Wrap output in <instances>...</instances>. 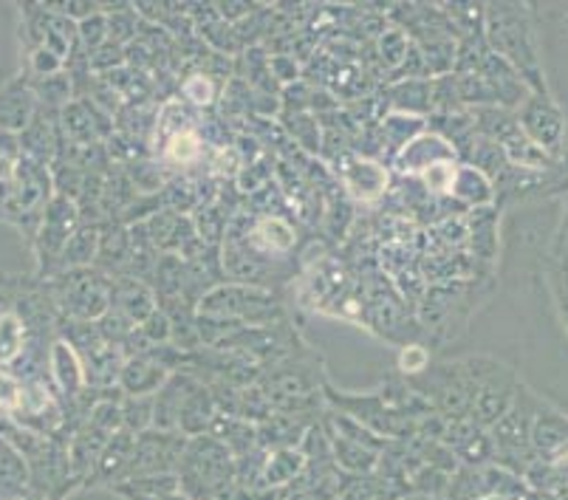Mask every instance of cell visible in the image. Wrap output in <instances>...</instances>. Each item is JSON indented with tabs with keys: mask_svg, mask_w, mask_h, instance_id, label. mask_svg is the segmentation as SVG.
<instances>
[{
	"mask_svg": "<svg viewBox=\"0 0 568 500\" xmlns=\"http://www.w3.org/2000/svg\"><path fill=\"white\" fill-rule=\"evenodd\" d=\"M484 40L489 51L506 60L529 85L531 94H546L544 63L537 51L535 14L529 3H487L484 9Z\"/></svg>",
	"mask_w": 568,
	"mask_h": 500,
	"instance_id": "1",
	"label": "cell"
},
{
	"mask_svg": "<svg viewBox=\"0 0 568 500\" xmlns=\"http://www.w3.org/2000/svg\"><path fill=\"white\" fill-rule=\"evenodd\" d=\"M464 374L469 381V405L467 419L481 430H489L500 416L509 410L520 379L509 365L493 357H469L464 359Z\"/></svg>",
	"mask_w": 568,
	"mask_h": 500,
	"instance_id": "2",
	"label": "cell"
},
{
	"mask_svg": "<svg viewBox=\"0 0 568 500\" xmlns=\"http://www.w3.org/2000/svg\"><path fill=\"white\" fill-rule=\"evenodd\" d=\"M43 292L49 294L51 306L60 317L77 323H100L111 308V277L94 266L45 277Z\"/></svg>",
	"mask_w": 568,
	"mask_h": 500,
	"instance_id": "3",
	"label": "cell"
},
{
	"mask_svg": "<svg viewBox=\"0 0 568 500\" xmlns=\"http://www.w3.org/2000/svg\"><path fill=\"white\" fill-rule=\"evenodd\" d=\"M540 405H544V399L520 381L509 410L489 427V436H493L495 445V467L509 469L513 476L524 478L526 467L535 461L531 425H535V416L540 410Z\"/></svg>",
	"mask_w": 568,
	"mask_h": 500,
	"instance_id": "4",
	"label": "cell"
},
{
	"mask_svg": "<svg viewBox=\"0 0 568 500\" xmlns=\"http://www.w3.org/2000/svg\"><path fill=\"white\" fill-rule=\"evenodd\" d=\"M80 210L77 201L65 198V195H51L45 204V213L40 218L38 232H34V252H38V266L40 275L49 277L54 272L57 261L63 255L65 244L71 241L77 229H80Z\"/></svg>",
	"mask_w": 568,
	"mask_h": 500,
	"instance_id": "5",
	"label": "cell"
},
{
	"mask_svg": "<svg viewBox=\"0 0 568 500\" xmlns=\"http://www.w3.org/2000/svg\"><path fill=\"white\" fill-rule=\"evenodd\" d=\"M518 125L540 151L549 153L551 159L560 162L566 153V113L557 105L555 96L546 94H529L524 105L518 108Z\"/></svg>",
	"mask_w": 568,
	"mask_h": 500,
	"instance_id": "6",
	"label": "cell"
},
{
	"mask_svg": "<svg viewBox=\"0 0 568 500\" xmlns=\"http://www.w3.org/2000/svg\"><path fill=\"white\" fill-rule=\"evenodd\" d=\"M187 447V436L182 432H164V430H144L133 441L131 467H128L125 481L142 476H162V472H175L182 452Z\"/></svg>",
	"mask_w": 568,
	"mask_h": 500,
	"instance_id": "7",
	"label": "cell"
},
{
	"mask_svg": "<svg viewBox=\"0 0 568 500\" xmlns=\"http://www.w3.org/2000/svg\"><path fill=\"white\" fill-rule=\"evenodd\" d=\"M49 379L57 399L63 401L65 414H74L77 401L88 390V379L80 354L63 337H54V343L49 348Z\"/></svg>",
	"mask_w": 568,
	"mask_h": 500,
	"instance_id": "8",
	"label": "cell"
},
{
	"mask_svg": "<svg viewBox=\"0 0 568 500\" xmlns=\"http://www.w3.org/2000/svg\"><path fill=\"white\" fill-rule=\"evenodd\" d=\"M343 167H339V178L345 184V193L356 201H379L382 195L390 187V173H387L385 164L379 159L356 156V153H343L337 159Z\"/></svg>",
	"mask_w": 568,
	"mask_h": 500,
	"instance_id": "9",
	"label": "cell"
},
{
	"mask_svg": "<svg viewBox=\"0 0 568 500\" xmlns=\"http://www.w3.org/2000/svg\"><path fill=\"white\" fill-rule=\"evenodd\" d=\"M444 162H458L456 147H453L447 139H442L438 133L430 131H425L422 136L413 139L410 144H405V147L394 156L396 170H399L402 175H416V178Z\"/></svg>",
	"mask_w": 568,
	"mask_h": 500,
	"instance_id": "10",
	"label": "cell"
},
{
	"mask_svg": "<svg viewBox=\"0 0 568 500\" xmlns=\"http://www.w3.org/2000/svg\"><path fill=\"white\" fill-rule=\"evenodd\" d=\"M156 308V292L151 283L136 277H111V312L125 319L128 326L139 328Z\"/></svg>",
	"mask_w": 568,
	"mask_h": 500,
	"instance_id": "11",
	"label": "cell"
},
{
	"mask_svg": "<svg viewBox=\"0 0 568 500\" xmlns=\"http://www.w3.org/2000/svg\"><path fill=\"white\" fill-rule=\"evenodd\" d=\"M40 102L34 96L32 82L12 80L0 88V131L23 133L34 120Z\"/></svg>",
	"mask_w": 568,
	"mask_h": 500,
	"instance_id": "12",
	"label": "cell"
},
{
	"mask_svg": "<svg viewBox=\"0 0 568 500\" xmlns=\"http://www.w3.org/2000/svg\"><path fill=\"white\" fill-rule=\"evenodd\" d=\"M128 266H131V229L119 221L100 224L94 269H100L108 277H125Z\"/></svg>",
	"mask_w": 568,
	"mask_h": 500,
	"instance_id": "13",
	"label": "cell"
},
{
	"mask_svg": "<svg viewBox=\"0 0 568 500\" xmlns=\"http://www.w3.org/2000/svg\"><path fill=\"white\" fill-rule=\"evenodd\" d=\"M168 379L170 370L159 365L153 357H131L122 365L116 388L128 399H139V396H156Z\"/></svg>",
	"mask_w": 568,
	"mask_h": 500,
	"instance_id": "14",
	"label": "cell"
},
{
	"mask_svg": "<svg viewBox=\"0 0 568 500\" xmlns=\"http://www.w3.org/2000/svg\"><path fill=\"white\" fill-rule=\"evenodd\" d=\"M385 111L407 113V116H422L427 120L433 113V80H402L387 88V96H382Z\"/></svg>",
	"mask_w": 568,
	"mask_h": 500,
	"instance_id": "15",
	"label": "cell"
},
{
	"mask_svg": "<svg viewBox=\"0 0 568 500\" xmlns=\"http://www.w3.org/2000/svg\"><path fill=\"white\" fill-rule=\"evenodd\" d=\"M215 416H219V405H215L213 390L206 388L204 381H195V388L187 394L182 414H179V432L187 438L206 436Z\"/></svg>",
	"mask_w": 568,
	"mask_h": 500,
	"instance_id": "16",
	"label": "cell"
},
{
	"mask_svg": "<svg viewBox=\"0 0 568 500\" xmlns=\"http://www.w3.org/2000/svg\"><path fill=\"white\" fill-rule=\"evenodd\" d=\"M568 445V414L551 407L549 401L540 405L535 416V425H531V450L535 458H544L557 452L560 447Z\"/></svg>",
	"mask_w": 568,
	"mask_h": 500,
	"instance_id": "17",
	"label": "cell"
},
{
	"mask_svg": "<svg viewBox=\"0 0 568 500\" xmlns=\"http://www.w3.org/2000/svg\"><path fill=\"white\" fill-rule=\"evenodd\" d=\"M450 195L456 198L458 207L467 210H487L495 204V187L481 170L469 167V164L458 162L456 178H453Z\"/></svg>",
	"mask_w": 568,
	"mask_h": 500,
	"instance_id": "18",
	"label": "cell"
},
{
	"mask_svg": "<svg viewBox=\"0 0 568 500\" xmlns=\"http://www.w3.org/2000/svg\"><path fill=\"white\" fill-rule=\"evenodd\" d=\"M97 246H100V224H80V229L71 235V241L65 244L63 255H60V261H57L51 275H57V272L88 269V266H94Z\"/></svg>",
	"mask_w": 568,
	"mask_h": 500,
	"instance_id": "19",
	"label": "cell"
},
{
	"mask_svg": "<svg viewBox=\"0 0 568 500\" xmlns=\"http://www.w3.org/2000/svg\"><path fill=\"white\" fill-rule=\"evenodd\" d=\"M328 436V445H332V458L339 469L351 472V476H368L379 467V452L368 450L363 445H354L348 438L332 436V432H325Z\"/></svg>",
	"mask_w": 568,
	"mask_h": 500,
	"instance_id": "20",
	"label": "cell"
},
{
	"mask_svg": "<svg viewBox=\"0 0 568 500\" xmlns=\"http://www.w3.org/2000/svg\"><path fill=\"white\" fill-rule=\"evenodd\" d=\"M425 131H427V120H422V116H407V113H385V116H382V125H379V142L385 144L387 151H390V156H396V153H399L405 144H410L413 139L422 136Z\"/></svg>",
	"mask_w": 568,
	"mask_h": 500,
	"instance_id": "21",
	"label": "cell"
},
{
	"mask_svg": "<svg viewBox=\"0 0 568 500\" xmlns=\"http://www.w3.org/2000/svg\"><path fill=\"white\" fill-rule=\"evenodd\" d=\"M303 469H306V456L301 450H275L268 452L266 463H263L261 481L263 487H283V483L297 481Z\"/></svg>",
	"mask_w": 568,
	"mask_h": 500,
	"instance_id": "22",
	"label": "cell"
},
{
	"mask_svg": "<svg viewBox=\"0 0 568 500\" xmlns=\"http://www.w3.org/2000/svg\"><path fill=\"white\" fill-rule=\"evenodd\" d=\"M29 469L7 438L0 436V494H29Z\"/></svg>",
	"mask_w": 568,
	"mask_h": 500,
	"instance_id": "23",
	"label": "cell"
},
{
	"mask_svg": "<svg viewBox=\"0 0 568 500\" xmlns=\"http://www.w3.org/2000/svg\"><path fill=\"white\" fill-rule=\"evenodd\" d=\"M179 94L187 108L195 111H204V108H213L221 96V85L213 80L210 71H193V74L184 76V82L179 85Z\"/></svg>",
	"mask_w": 568,
	"mask_h": 500,
	"instance_id": "24",
	"label": "cell"
},
{
	"mask_svg": "<svg viewBox=\"0 0 568 500\" xmlns=\"http://www.w3.org/2000/svg\"><path fill=\"white\" fill-rule=\"evenodd\" d=\"M410 38L402 32L399 25H396V29H385V32L379 34V40H376V57H379V63L385 65V71L394 74V71L405 63L407 54H410Z\"/></svg>",
	"mask_w": 568,
	"mask_h": 500,
	"instance_id": "25",
	"label": "cell"
},
{
	"mask_svg": "<svg viewBox=\"0 0 568 500\" xmlns=\"http://www.w3.org/2000/svg\"><path fill=\"white\" fill-rule=\"evenodd\" d=\"M153 427V396H139V399H122V430L139 432Z\"/></svg>",
	"mask_w": 568,
	"mask_h": 500,
	"instance_id": "26",
	"label": "cell"
},
{
	"mask_svg": "<svg viewBox=\"0 0 568 500\" xmlns=\"http://www.w3.org/2000/svg\"><path fill=\"white\" fill-rule=\"evenodd\" d=\"M77 38H80L82 54H94L102 43H108V18L105 12H97L91 18H85L82 23H77Z\"/></svg>",
	"mask_w": 568,
	"mask_h": 500,
	"instance_id": "27",
	"label": "cell"
},
{
	"mask_svg": "<svg viewBox=\"0 0 568 500\" xmlns=\"http://www.w3.org/2000/svg\"><path fill=\"white\" fill-rule=\"evenodd\" d=\"M456 167H458V162H444V164H436V167H430L427 173L418 175V178H422V187H425V193L430 195V198H438V195H450L453 178H456Z\"/></svg>",
	"mask_w": 568,
	"mask_h": 500,
	"instance_id": "28",
	"label": "cell"
},
{
	"mask_svg": "<svg viewBox=\"0 0 568 500\" xmlns=\"http://www.w3.org/2000/svg\"><path fill=\"white\" fill-rule=\"evenodd\" d=\"M399 370L410 376V379L413 376L427 374V370H430V350L418 343L405 345V348L399 350Z\"/></svg>",
	"mask_w": 568,
	"mask_h": 500,
	"instance_id": "29",
	"label": "cell"
},
{
	"mask_svg": "<svg viewBox=\"0 0 568 500\" xmlns=\"http://www.w3.org/2000/svg\"><path fill=\"white\" fill-rule=\"evenodd\" d=\"M268 71H272V80L277 85H294L301 80V63L294 60V54H286V51H277V54H268Z\"/></svg>",
	"mask_w": 568,
	"mask_h": 500,
	"instance_id": "30",
	"label": "cell"
},
{
	"mask_svg": "<svg viewBox=\"0 0 568 500\" xmlns=\"http://www.w3.org/2000/svg\"><path fill=\"white\" fill-rule=\"evenodd\" d=\"M139 331H142V337L148 339L153 348H159V345H170V337H173V326H170V317L162 312V308H156L151 317L144 319L142 326H139Z\"/></svg>",
	"mask_w": 568,
	"mask_h": 500,
	"instance_id": "31",
	"label": "cell"
},
{
	"mask_svg": "<svg viewBox=\"0 0 568 500\" xmlns=\"http://www.w3.org/2000/svg\"><path fill=\"white\" fill-rule=\"evenodd\" d=\"M20 396H23V379L12 370H0V410L9 416L18 410Z\"/></svg>",
	"mask_w": 568,
	"mask_h": 500,
	"instance_id": "32",
	"label": "cell"
},
{
	"mask_svg": "<svg viewBox=\"0 0 568 500\" xmlns=\"http://www.w3.org/2000/svg\"><path fill=\"white\" fill-rule=\"evenodd\" d=\"M29 69H32V74L38 76V80H45V76H54L60 74V71H65V65L60 57L51 54L43 45H38V49H32V54H29Z\"/></svg>",
	"mask_w": 568,
	"mask_h": 500,
	"instance_id": "33",
	"label": "cell"
},
{
	"mask_svg": "<svg viewBox=\"0 0 568 500\" xmlns=\"http://www.w3.org/2000/svg\"><path fill=\"white\" fill-rule=\"evenodd\" d=\"M339 500H376V494L368 483H363V478H354V483L343 489Z\"/></svg>",
	"mask_w": 568,
	"mask_h": 500,
	"instance_id": "34",
	"label": "cell"
},
{
	"mask_svg": "<svg viewBox=\"0 0 568 500\" xmlns=\"http://www.w3.org/2000/svg\"><path fill=\"white\" fill-rule=\"evenodd\" d=\"M128 500H190L184 492H173V494H164V498H142V494H125Z\"/></svg>",
	"mask_w": 568,
	"mask_h": 500,
	"instance_id": "35",
	"label": "cell"
},
{
	"mask_svg": "<svg viewBox=\"0 0 568 500\" xmlns=\"http://www.w3.org/2000/svg\"><path fill=\"white\" fill-rule=\"evenodd\" d=\"M0 500H38L32 494H0Z\"/></svg>",
	"mask_w": 568,
	"mask_h": 500,
	"instance_id": "36",
	"label": "cell"
},
{
	"mask_svg": "<svg viewBox=\"0 0 568 500\" xmlns=\"http://www.w3.org/2000/svg\"><path fill=\"white\" fill-rule=\"evenodd\" d=\"M562 314H566V319H568V303H566V308H562Z\"/></svg>",
	"mask_w": 568,
	"mask_h": 500,
	"instance_id": "37",
	"label": "cell"
},
{
	"mask_svg": "<svg viewBox=\"0 0 568 500\" xmlns=\"http://www.w3.org/2000/svg\"><path fill=\"white\" fill-rule=\"evenodd\" d=\"M566 241H568V235H566Z\"/></svg>",
	"mask_w": 568,
	"mask_h": 500,
	"instance_id": "38",
	"label": "cell"
}]
</instances>
